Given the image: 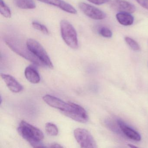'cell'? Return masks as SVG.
Wrapping results in <instances>:
<instances>
[{
	"mask_svg": "<svg viewBox=\"0 0 148 148\" xmlns=\"http://www.w3.org/2000/svg\"><path fill=\"white\" fill-rule=\"evenodd\" d=\"M117 122L119 127L126 136L135 141H139L141 140V137L140 134L136 130L128 126L122 120L118 119Z\"/></svg>",
	"mask_w": 148,
	"mask_h": 148,
	"instance_id": "7c38bea8",
	"label": "cell"
},
{
	"mask_svg": "<svg viewBox=\"0 0 148 148\" xmlns=\"http://www.w3.org/2000/svg\"><path fill=\"white\" fill-rule=\"evenodd\" d=\"M128 145H129V147H130V148H137L136 146H134V145H132V144H128Z\"/></svg>",
	"mask_w": 148,
	"mask_h": 148,
	"instance_id": "cb8c5ba5",
	"label": "cell"
},
{
	"mask_svg": "<svg viewBox=\"0 0 148 148\" xmlns=\"http://www.w3.org/2000/svg\"><path fill=\"white\" fill-rule=\"evenodd\" d=\"M79 7L86 15L92 19L101 20L106 17V14L103 12L86 3L80 2Z\"/></svg>",
	"mask_w": 148,
	"mask_h": 148,
	"instance_id": "52a82bcc",
	"label": "cell"
},
{
	"mask_svg": "<svg viewBox=\"0 0 148 148\" xmlns=\"http://www.w3.org/2000/svg\"><path fill=\"white\" fill-rule=\"evenodd\" d=\"M99 32L101 36L104 37V38H110L112 36L111 31L106 27H103L100 28L99 31Z\"/></svg>",
	"mask_w": 148,
	"mask_h": 148,
	"instance_id": "ffe728a7",
	"label": "cell"
},
{
	"mask_svg": "<svg viewBox=\"0 0 148 148\" xmlns=\"http://www.w3.org/2000/svg\"><path fill=\"white\" fill-rule=\"evenodd\" d=\"M60 27L61 36L65 43L72 49H77L78 40L74 27L69 21L63 20L60 21Z\"/></svg>",
	"mask_w": 148,
	"mask_h": 148,
	"instance_id": "3957f363",
	"label": "cell"
},
{
	"mask_svg": "<svg viewBox=\"0 0 148 148\" xmlns=\"http://www.w3.org/2000/svg\"><path fill=\"white\" fill-rule=\"evenodd\" d=\"M89 2L96 5H101L105 4L110 1V0H88Z\"/></svg>",
	"mask_w": 148,
	"mask_h": 148,
	"instance_id": "44dd1931",
	"label": "cell"
},
{
	"mask_svg": "<svg viewBox=\"0 0 148 148\" xmlns=\"http://www.w3.org/2000/svg\"><path fill=\"white\" fill-rule=\"evenodd\" d=\"M29 50L36 56L45 66L49 68H53V65L47 52L38 42L33 39H29L26 42Z\"/></svg>",
	"mask_w": 148,
	"mask_h": 148,
	"instance_id": "277c9868",
	"label": "cell"
},
{
	"mask_svg": "<svg viewBox=\"0 0 148 148\" xmlns=\"http://www.w3.org/2000/svg\"><path fill=\"white\" fill-rule=\"evenodd\" d=\"M125 40L127 45L132 50L135 51H139L140 50V47L139 45L138 44L137 42H136L133 39L129 37H125Z\"/></svg>",
	"mask_w": 148,
	"mask_h": 148,
	"instance_id": "ac0fdd59",
	"label": "cell"
},
{
	"mask_svg": "<svg viewBox=\"0 0 148 148\" xmlns=\"http://www.w3.org/2000/svg\"><path fill=\"white\" fill-rule=\"evenodd\" d=\"M50 147L51 148H63V146L57 143H53L51 145Z\"/></svg>",
	"mask_w": 148,
	"mask_h": 148,
	"instance_id": "603a6c76",
	"label": "cell"
},
{
	"mask_svg": "<svg viewBox=\"0 0 148 148\" xmlns=\"http://www.w3.org/2000/svg\"><path fill=\"white\" fill-rule=\"evenodd\" d=\"M25 74L27 80L31 83L38 84L40 81L39 74L37 70L32 66H28L26 68Z\"/></svg>",
	"mask_w": 148,
	"mask_h": 148,
	"instance_id": "4fadbf2b",
	"label": "cell"
},
{
	"mask_svg": "<svg viewBox=\"0 0 148 148\" xmlns=\"http://www.w3.org/2000/svg\"><path fill=\"white\" fill-rule=\"evenodd\" d=\"M17 7L23 9H33L36 5L33 0H14Z\"/></svg>",
	"mask_w": 148,
	"mask_h": 148,
	"instance_id": "9a60e30c",
	"label": "cell"
},
{
	"mask_svg": "<svg viewBox=\"0 0 148 148\" xmlns=\"http://www.w3.org/2000/svg\"><path fill=\"white\" fill-rule=\"evenodd\" d=\"M38 1L48 5L57 7L61 10L69 13L72 14H76L77 13V10L73 6L63 0H38Z\"/></svg>",
	"mask_w": 148,
	"mask_h": 148,
	"instance_id": "30bf717a",
	"label": "cell"
},
{
	"mask_svg": "<svg viewBox=\"0 0 148 148\" xmlns=\"http://www.w3.org/2000/svg\"><path fill=\"white\" fill-rule=\"evenodd\" d=\"M45 103L51 107L60 110L62 112L68 111L71 108L70 103H66L58 98L50 95H45L43 97Z\"/></svg>",
	"mask_w": 148,
	"mask_h": 148,
	"instance_id": "ba28073f",
	"label": "cell"
},
{
	"mask_svg": "<svg viewBox=\"0 0 148 148\" xmlns=\"http://www.w3.org/2000/svg\"><path fill=\"white\" fill-rule=\"evenodd\" d=\"M46 131L48 135L51 136H56L58 134V129L56 125L51 123H47L46 124Z\"/></svg>",
	"mask_w": 148,
	"mask_h": 148,
	"instance_id": "e0dca14e",
	"label": "cell"
},
{
	"mask_svg": "<svg viewBox=\"0 0 148 148\" xmlns=\"http://www.w3.org/2000/svg\"><path fill=\"white\" fill-rule=\"evenodd\" d=\"M136 1L141 6L148 10V0H136Z\"/></svg>",
	"mask_w": 148,
	"mask_h": 148,
	"instance_id": "7402d4cb",
	"label": "cell"
},
{
	"mask_svg": "<svg viewBox=\"0 0 148 148\" xmlns=\"http://www.w3.org/2000/svg\"><path fill=\"white\" fill-rule=\"evenodd\" d=\"M70 103L71 104L70 110L63 113L77 122L82 123L87 122L89 117L86 110L80 105L71 102Z\"/></svg>",
	"mask_w": 148,
	"mask_h": 148,
	"instance_id": "8992f818",
	"label": "cell"
},
{
	"mask_svg": "<svg viewBox=\"0 0 148 148\" xmlns=\"http://www.w3.org/2000/svg\"><path fill=\"white\" fill-rule=\"evenodd\" d=\"M0 12L5 18H10L12 16L11 10L3 0H0Z\"/></svg>",
	"mask_w": 148,
	"mask_h": 148,
	"instance_id": "2e32d148",
	"label": "cell"
},
{
	"mask_svg": "<svg viewBox=\"0 0 148 148\" xmlns=\"http://www.w3.org/2000/svg\"><path fill=\"white\" fill-rule=\"evenodd\" d=\"M5 43L14 52L24 58L39 66H45L29 50L27 45H25L21 40L12 37H6Z\"/></svg>",
	"mask_w": 148,
	"mask_h": 148,
	"instance_id": "7a4b0ae2",
	"label": "cell"
},
{
	"mask_svg": "<svg viewBox=\"0 0 148 148\" xmlns=\"http://www.w3.org/2000/svg\"><path fill=\"white\" fill-rule=\"evenodd\" d=\"M111 7L119 12L132 14L136 11L134 5L125 0H113L111 3Z\"/></svg>",
	"mask_w": 148,
	"mask_h": 148,
	"instance_id": "9c48e42d",
	"label": "cell"
},
{
	"mask_svg": "<svg viewBox=\"0 0 148 148\" xmlns=\"http://www.w3.org/2000/svg\"><path fill=\"white\" fill-rule=\"evenodd\" d=\"M116 18L119 24L125 26L131 25L134 22L133 16L128 13H118L116 15Z\"/></svg>",
	"mask_w": 148,
	"mask_h": 148,
	"instance_id": "5bb4252c",
	"label": "cell"
},
{
	"mask_svg": "<svg viewBox=\"0 0 148 148\" xmlns=\"http://www.w3.org/2000/svg\"><path fill=\"white\" fill-rule=\"evenodd\" d=\"M32 25L34 28H35L36 30L40 31L45 34H49V31H48L47 27L44 25L40 24L39 22L35 21H33L32 23Z\"/></svg>",
	"mask_w": 148,
	"mask_h": 148,
	"instance_id": "d6986e66",
	"label": "cell"
},
{
	"mask_svg": "<svg viewBox=\"0 0 148 148\" xmlns=\"http://www.w3.org/2000/svg\"><path fill=\"white\" fill-rule=\"evenodd\" d=\"M73 133L76 141L81 148H97L96 141L87 130L82 128H77L74 130Z\"/></svg>",
	"mask_w": 148,
	"mask_h": 148,
	"instance_id": "5b68a950",
	"label": "cell"
},
{
	"mask_svg": "<svg viewBox=\"0 0 148 148\" xmlns=\"http://www.w3.org/2000/svg\"><path fill=\"white\" fill-rule=\"evenodd\" d=\"M18 131L34 148L46 147L42 142L44 138V133L38 128L23 120L19 125Z\"/></svg>",
	"mask_w": 148,
	"mask_h": 148,
	"instance_id": "6da1fadb",
	"label": "cell"
},
{
	"mask_svg": "<svg viewBox=\"0 0 148 148\" xmlns=\"http://www.w3.org/2000/svg\"><path fill=\"white\" fill-rule=\"evenodd\" d=\"M1 77L11 91L18 93L23 90L22 86L12 76L8 74L1 73Z\"/></svg>",
	"mask_w": 148,
	"mask_h": 148,
	"instance_id": "8fae6325",
	"label": "cell"
}]
</instances>
